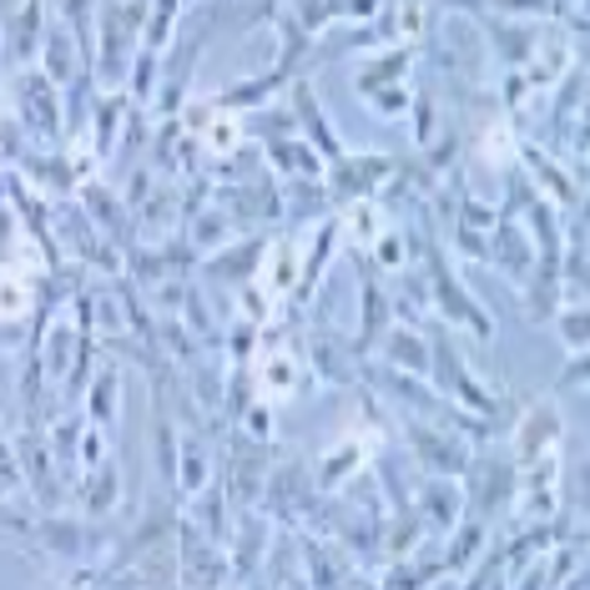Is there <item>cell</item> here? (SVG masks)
<instances>
[{"mask_svg":"<svg viewBox=\"0 0 590 590\" xmlns=\"http://www.w3.org/2000/svg\"><path fill=\"white\" fill-rule=\"evenodd\" d=\"M425 258H429V283H435V308H439V313H444L449 323H464V329H474L484 343L495 339V323H490V313H484V308L474 303L470 293H464V283L454 278V268L444 262V253L425 248Z\"/></svg>","mask_w":590,"mask_h":590,"instance_id":"1","label":"cell"},{"mask_svg":"<svg viewBox=\"0 0 590 590\" xmlns=\"http://www.w3.org/2000/svg\"><path fill=\"white\" fill-rule=\"evenodd\" d=\"M399 167H394V157H374V152H343L339 162H333V178H329V202L333 207H348V202H364L368 192L378 187L384 178H394Z\"/></svg>","mask_w":590,"mask_h":590,"instance_id":"2","label":"cell"},{"mask_svg":"<svg viewBox=\"0 0 590 590\" xmlns=\"http://www.w3.org/2000/svg\"><path fill=\"white\" fill-rule=\"evenodd\" d=\"M278 339H283V333H268V339H262L258 378H253V394H262V404H283L303 389V364H298V354Z\"/></svg>","mask_w":590,"mask_h":590,"instance_id":"3","label":"cell"},{"mask_svg":"<svg viewBox=\"0 0 590 590\" xmlns=\"http://www.w3.org/2000/svg\"><path fill=\"white\" fill-rule=\"evenodd\" d=\"M404 439H409L414 454H419V460H425L435 474H444V480H460V474L470 470V449H464L460 439L435 435V429L419 425V419H409V425H404Z\"/></svg>","mask_w":590,"mask_h":590,"instance_id":"4","label":"cell"},{"mask_svg":"<svg viewBox=\"0 0 590 590\" xmlns=\"http://www.w3.org/2000/svg\"><path fill=\"white\" fill-rule=\"evenodd\" d=\"M15 101H21L25 127H36L41 137H61V107H56V86L46 82V72H25L15 82Z\"/></svg>","mask_w":590,"mask_h":590,"instance_id":"5","label":"cell"},{"mask_svg":"<svg viewBox=\"0 0 590 590\" xmlns=\"http://www.w3.org/2000/svg\"><path fill=\"white\" fill-rule=\"evenodd\" d=\"M560 409H530L525 419H515V464H535V460H550L555 444H560Z\"/></svg>","mask_w":590,"mask_h":590,"instance_id":"6","label":"cell"},{"mask_svg":"<svg viewBox=\"0 0 590 590\" xmlns=\"http://www.w3.org/2000/svg\"><path fill=\"white\" fill-rule=\"evenodd\" d=\"M31 530L46 540L51 555H66V560H82V555H92L96 545V525H86V519H66V515H51V519H36Z\"/></svg>","mask_w":590,"mask_h":590,"instance_id":"7","label":"cell"},{"mask_svg":"<svg viewBox=\"0 0 590 590\" xmlns=\"http://www.w3.org/2000/svg\"><path fill=\"white\" fill-rule=\"evenodd\" d=\"M268 157L278 162V172L293 182H319L323 178V157L313 152V142L303 137H268Z\"/></svg>","mask_w":590,"mask_h":590,"instance_id":"8","label":"cell"},{"mask_svg":"<svg viewBox=\"0 0 590 590\" xmlns=\"http://www.w3.org/2000/svg\"><path fill=\"white\" fill-rule=\"evenodd\" d=\"M414 515L425 519V525H435L439 535L454 530V525L464 519V500H460V490H454V480H444V474H439V480H429L425 484V505L414 509Z\"/></svg>","mask_w":590,"mask_h":590,"instance_id":"9","label":"cell"},{"mask_svg":"<svg viewBox=\"0 0 590 590\" xmlns=\"http://www.w3.org/2000/svg\"><path fill=\"white\" fill-rule=\"evenodd\" d=\"M41 31H46V6H41V0H21V11L11 15V31H6V51H11V61L36 56Z\"/></svg>","mask_w":590,"mask_h":590,"instance_id":"10","label":"cell"},{"mask_svg":"<svg viewBox=\"0 0 590 590\" xmlns=\"http://www.w3.org/2000/svg\"><path fill=\"white\" fill-rule=\"evenodd\" d=\"M293 111H298V121H303V127L313 131L308 142H319V147H323V157H329V162H339V157H343V142L333 137L329 117H323L319 96H313V86H308V82H298V86H293Z\"/></svg>","mask_w":590,"mask_h":590,"instance_id":"11","label":"cell"},{"mask_svg":"<svg viewBox=\"0 0 590 590\" xmlns=\"http://www.w3.org/2000/svg\"><path fill=\"white\" fill-rule=\"evenodd\" d=\"M308 358H313V368H319L329 384H348V378H354V364L343 358V339H339V333H323V329L308 333Z\"/></svg>","mask_w":590,"mask_h":590,"instance_id":"12","label":"cell"},{"mask_svg":"<svg viewBox=\"0 0 590 590\" xmlns=\"http://www.w3.org/2000/svg\"><path fill=\"white\" fill-rule=\"evenodd\" d=\"M384 358H389V368H414V374H429V348H425V339L414 329H384Z\"/></svg>","mask_w":590,"mask_h":590,"instance_id":"13","label":"cell"},{"mask_svg":"<svg viewBox=\"0 0 590 590\" xmlns=\"http://www.w3.org/2000/svg\"><path fill=\"white\" fill-rule=\"evenodd\" d=\"M117 399H121V374L117 368H101V374L92 378V389L82 394V404H86V414H92L96 429L117 425Z\"/></svg>","mask_w":590,"mask_h":590,"instance_id":"14","label":"cell"},{"mask_svg":"<svg viewBox=\"0 0 590 590\" xmlns=\"http://www.w3.org/2000/svg\"><path fill=\"white\" fill-rule=\"evenodd\" d=\"M414 66V51L409 46H399V51H389V56H374L368 66H358V76H354V86H358V96H368V92H378V86H399V76Z\"/></svg>","mask_w":590,"mask_h":590,"instance_id":"15","label":"cell"},{"mask_svg":"<svg viewBox=\"0 0 590 590\" xmlns=\"http://www.w3.org/2000/svg\"><path fill=\"white\" fill-rule=\"evenodd\" d=\"M117 495H121V474H117V464H92V474L82 480V500H86V509L92 515H107L111 505H117Z\"/></svg>","mask_w":590,"mask_h":590,"instance_id":"16","label":"cell"},{"mask_svg":"<svg viewBox=\"0 0 590 590\" xmlns=\"http://www.w3.org/2000/svg\"><path fill=\"white\" fill-rule=\"evenodd\" d=\"M484 31H490V41H495L500 61H509V66H525L535 51V31L530 25H509V21H484Z\"/></svg>","mask_w":590,"mask_h":590,"instance_id":"17","label":"cell"},{"mask_svg":"<svg viewBox=\"0 0 590 590\" xmlns=\"http://www.w3.org/2000/svg\"><path fill=\"white\" fill-rule=\"evenodd\" d=\"M519 157H525V167H530L535 182H540V187L550 192V197H560V202H570V207H576V202H580V187H570V182H566L560 162H550V157H545L540 147H519Z\"/></svg>","mask_w":590,"mask_h":590,"instance_id":"18","label":"cell"},{"mask_svg":"<svg viewBox=\"0 0 590 590\" xmlns=\"http://www.w3.org/2000/svg\"><path fill=\"white\" fill-rule=\"evenodd\" d=\"M389 303H394V298L378 293L374 272L364 268V339H358V354H364V348H374V343L384 339V319H389Z\"/></svg>","mask_w":590,"mask_h":590,"instance_id":"19","label":"cell"},{"mask_svg":"<svg viewBox=\"0 0 590 590\" xmlns=\"http://www.w3.org/2000/svg\"><path fill=\"white\" fill-rule=\"evenodd\" d=\"M31 313V283H25L21 272L11 262H0V323H15Z\"/></svg>","mask_w":590,"mask_h":590,"instance_id":"20","label":"cell"},{"mask_svg":"<svg viewBox=\"0 0 590 590\" xmlns=\"http://www.w3.org/2000/svg\"><path fill=\"white\" fill-rule=\"evenodd\" d=\"M86 72V66H82ZM76 72V51H72V36H66V31H51L46 36V82L51 86H72V76H82Z\"/></svg>","mask_w":590,"mask_h":590,"instance_id":"21","label":"cell"},{"mask_svg":"<svg viewBox=\"0 0 590 590\" xmlns=\"http://www.w3.org/2000/svg\"><path fill=\"white\" fill-rule=\"evenodd\" d=\"M207 484V444L182 439L178 444V490H202Z\"/></svg>","mask_w":590,"mask_h":590,"instance_id":"22","label":"cell"},{"mask_svg":"<svg viewBox=\"0 0 590 590\" xmlns=\"http://www.w3.org/2000/svg\"><path fill=\"white\" fill-rule=\"evenodd\" d=\"M364 449H368L364 439H343V444L333 449L329 460L319 464V490H333V484H339L348 470H358V460H364Z\"/></svg>","mask_w":590,"mask_h":590,"instance_id":"23","label":"cell"},{"mask_svg":"<svg viewBox=\"0 0 590 590\" xmlns=\"http://www.w3.org/2000/svg\"><path fill=\"white\" fill-rule=\"evenodd\" d=\"M82 202H86V207H92V213H96V223H101V233H117V237H127V223H121V217H127V213H121V202H117V197L107 202V187H86V192H82Z\"/></svg>","mask_w":590,"mask_h":590,"instance_id":"24","label":"cell"},{"mask_svg":"<svg viewBox=\"0 0 590 590\" xmlns=\"http://www.w3.org/2000/svg\"><path fill=\"white\" fill-rule=\"evenodd\" d=\"M555 333L566 339L570 354H586V303H570V308H555Z\"/></svg>","mask_w":590,"mask_h":590,"instance_id":"25","label":"cell"},{"mask_svg":"<svg viewBox=\"0 0 590 590\" xmlns=\"http://www.w3.org/2000/svg\"><path fill=\"white\" fill-rule=\"evenodd\" d=\"M121 111H127V101H101V107H96V152L101 157H111V147H117V121H121Z\"/></svg>","mask_w":590,"mask_h":590,"instance_id":"26","label":"cell"},{"mask_svg":"<svg viewBox=\"0 0 590 590\" xmlns=\"http://www.w3.org/2000/svg\"><path fill=\"white\" fill-rule=\"evenodd\" d=\"M157 72H162V61H157V51H142V56H137V76H131V107L142 111L147 101H152V82H157Z\"/></svg>","mask_w":590,"mask_h":590,"instance_id":"27","label":"cell"},{"mask_svg":"<svg viewBox=\"0 0 590 590\" xmlns=\"http://www.w3.org/2000/svg\"><path fill=\"white\" fill-rule=\"evenodd\" d=\"M172 25H178V0H157V15L147 21V51H162L172 41Z\"/></svg>","mask_w":590,"mask_h":590,"instance_id":"28","label":"cell"},{"mask_svg":"<svg viewBox=\"0 0 590 590\" xmlns=\"http://www.w3.org/2000/svg\"><path fill=\"white\" fill-rule=\"evenodd\" d=\"M364 101L378 111V117H404V111H409V101H414V96L404 92V86H378V92H368Z\"/></svg>","mask_w":590,"mask_h":590,"instance_id":"29","label":"cell"},{"mask_svg":"<svg viewBox=\"0 0 590 590\" xmlns=\"http://www.w3.org/2000/svg\"><path fill=\"white\" fill-rule=\"evenodd\" d=\"M227 227H233V217L202 213V223H192V248H217V243L227 237Z\"/></svg>","mask_w":590,"mask_h":590,"instance_id":"30","label":"cell"},{"mask_svg":"<svg viewBox=\"0 0 590 590\" xmlns=\"http://www.w3.org/2000/svg\"><path fill=\"white\" fill-rule=\"evenodd\" d=\"M378 258V268H404V237L394 233V227H378V237L368 243Z\"/></svg>","mask_w":590,"mask_h":590,"instance_id":"31","label":"cell"},{"mask_svg":"<svg viewBox=\"0 0 590 590\" xmlns=\"http://www.w3.org/2000/svg\"><path fill=\"white\" fill-rule=\"evenodd\" d=\"M409 107H414V142L429 147V142H435V96H429V92L414 96Z\"/></svg>","mask_w":590,"mask_h":590,"instance_id":"32","label":"cell"},{"mask_svg":"<svg viewBox=\"0 0 590 590\" xmlns=\"http://www.w3.org/2000/svg\"><path fill=\"white\" fill-rule=\"evenodd\" d=\"M348 227H354L358 243H374L378 227H384V223H378V207H374V202H354V213H348Z\"/></svg>","mask_w":590,"mask_h":590,"instance_id":"33","label":"cell"},{"mask_svg":"<svg viewBox=\"0 0 590 590\" xmlns=\"http://www.w3.org/2000/svg\"><path fill=\"white\" fill-rule=\"evenodd\" d=\"M15 484H21V464H15V449L0 439V505H6V495H11Z\"/></svg>","mask_w":590,"mask_h":590,"instance_id":"34","label":"cell"},{"mask_svg":"<svg viewBox=\"0 0 590 590\" xmlns=\"http://www.w3.org/2000/svg\"><path fill=\"white\" fill-rule=\"evenodd\" d=\"M66 358H72V329H56L46 348V368L51 374H66Z\"/></svg>","mask_w":590,"mask_h":590,"instance_id":"35","label":"cell"},{"mask_svg":"<svg viewBox=\"0 0 590 590\" xmlns=\"http://www.w3.org/2000/svg\"><path fill=\"white\" fill-rule=\"evenodd\" d=\"M500 96H505V107H525V101H530V82H525V72H509L505 82H500Z\"/></svg>","mask_w":590,"mask_h":590,"instance_id":"36","label":"cell"},{"mask_svg":"<svg viewBox=\"0 0 590 590\" xmlns=\"http://www.w3.org/2000/svg\"><path fill=\"white\" fill-rule=\"evenodd\" d=\"M253 339H258V323H248V319H237V329H233V358H248L253 354Z\"/></svg>","mask_w":590,"mask_h":590,"instance_id":"37","label":"cell"},{"mask_svg":"<svg viewBox=\"0 0 590 590\" xmlns=\"http://www.w3.org/2000/svg\"><path fill=\"white\" fill-rule=\"evenodd\" d=\"M243 419H248V435H253V439H268V435H272L268 404H258V409H243Z\"/></svg>","mask_w":590,"mask_h":590,"instance_id":"38","label":"cell"},{"mask_svg":"<svg viewBox=\"0 0 590 590\" xmlns=\"http://www.w3.org/2000/svg\"><path fill=\"white\" fill-rule=\"evenodd\" d=\"M82 460H86V470H92V464H101V460H107V444H101V429H86V435H82Z\"/></svg>","mask_w":590,"mask_h":590,"instance_id":"39","label":"cell"},{"mask_svg":"<svg viewBox=\"0 0 590 590\" xmlns=\"http://www.w3.org/2000/svg\"><path fill=\"white\" fill-rule=\"evenodd\" d=\"M580 384H586V354H570V368L560 374V384H555V389H580Z\"/></svg>","mask_w":590,"mask_h":590,"instance_id":"40","label":"cell"},{"mask_svg":"<svg viewBox=\"0 0 590 590\" xmlns=\"http://www.w3.org/2000/svg\"><path fill=\"white\" fill-rule=\"evenodd\" d=\"M76 86H82V92H92V72L76 76ZM66 111H72V127H82V121H86V101H82V96H76V101H66Z\"/></svg>","mask_w":590,"mask_h":590,"instance_id":"41","label":"cell"}]
</instances>
